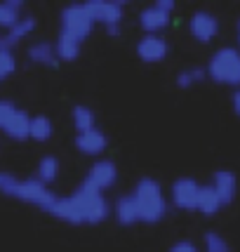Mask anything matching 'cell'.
I'll list each match as a JSON object with an SVG mask.
<instances>
[{
    "instance_id": "obj_1",
    "label": "cell",
    "mask_w": 240,
    "mask_h": 252,
    "mask_svg": "<svg viewBox=\"0 0 240 252\" xmlns=\"http://www.w3.org/2000/svg\"><path fill=\"white\" fill-rule=\"evenodd\" d=\"M0 191H2L5 196L19 200V203L40 208V210H45V212H50L52 205L57 203V198H59L47 184L38 182L35 177L19 179V177L7 175V172H2V177H0Z\"/></svg>"
},
{
    "instance_id": "obj_2",
    "label": "cell",
    "mask_w": 240,
    "mask_h": 252,
    "mask_svg": "<svg viewBox=\"0 0 240 252\" xmlns=\"http://www.w3.org/2000/svg\"><path fill=\"white\" fill-rule=\"evenodd\" d=\"M132 198L139 210V221H144V224H158L167 217L170 200H167V193L158 179H151V177L139 179L132 189Z\"/></svg>"
},
{
    "instance_id": "obj_3",
    "label": "cell",
    "mask_w": 240,
    "mask_h": 252,
    "mask_svg": "<svg viewBox=\"0 0 240 252\" xmlns=\"http://www.w3.org/2000/svg\"><path fill=\"white\" fill-rule=\"evenodd\" d=\"M71 200L78 208L80 217H83V224H104V221L111 217V203L109 198L104 196L101 191H97L90 184H80V187L71 193Z\"/></svg>"
},
{
    "instance_id": "obj_4",
    "label": "cell",
    "mask_w": 240,
    "mask_h": 252,
    "mask_svg": "<svg viewBox=\"0 0 240 252\" xmlns=\"http://www.w3.org/2000/svg\"><path fill=\"white\" fill-rule=\"evenodd\" d=\"M205 71H208L210 80H214L217 85H229V88L240 90V50L238 47H219L210 57Z\"/></svg>"
},
{
    "instance_id": "obj_5",
    "label": "cell",
    "mask_w": 240,
    "mask_h": 252,
    "mask_svg": "<svg viewBox=\"0 0 240 252\" xmlns=\"http://www.w3.org/2000/svg\"><path fill=\"white\" fill-rule=\"evenodd\" d=\"M29 127H31V116L10 99H0V132L14 142H24L29 139Z\"/></svg>"
},
{
    "instance_id": "obj_6",
    "label": "cell",
    "mask_w": 240,
    "mask_h": 252,
    "mask_svg": "<svg viewBox=\"0 0 240 252\" xmlns=\"http://www.w3.org/2000/svg\"><path fill=\"white\" fill-rule=\"evenodd\" d=\"M94 29V22L90 17L85 2H71L61 10V33L76 38V40H85Z\"/></svg>"
},
{
    "instance_id": "obj_7",
    "label": "cell",
    "mask_w": 240,
    "mask_h": 252,
    "mask_svg": "<svg viewBox=\"0 0 240 252\" xmlns=\"http://www.w3.org/2000/svg\"><path fill=\"white\" fill-rule=\"evenodd\" d=\"M85 184L94 187L97 191H109L118 184V165L109 160V158H99L90 165L88 175H85Z\"/></svg>"
},
{
    "instance_id": "obj_8",
    "label": "cell",
    "mask_w": 240,
    "mask_h": 252,
    "mask_svg": "<svg viewBox=\"0 0 240 252\" xmlns=\"http://www.w3.org/2000/svg\"><path fill=\"white\" fill-rule=\"evenodd\" d=\"M198 193H200V184L191 177H179L170 189V203L177 210H186L193 212L198 208Z\"/></svg>"
},
{
    "instance_id": "obj_9",
    "label": "cell",
    "mask_w": 240,
    "mask_h": 252,
    "mask_svg": "<svg viewBox=\"0 0 240 252\" xmlns=\"http://www.w3.org/2000/svg\"><path fill=\"white\" fill-rule=\"evenodd\" d=\"M90 17L94 24H104L106 29L109 26H120L122 22V14H125V2H118V0H88L85 2Z\"/></svg>"
},
{
    "instance_id": "obj_10",
    "label": "cell",
    "mask_w": 240,
    "mask_h": 252,
    "mask_svg": "<svg viewBox=\"0 0 240 252\" xmlns=\"http://www.w3.org/2000/svg\"><path fill=\"white\" fill-rule=\"evenodd\" d=\"M219 19L208 10H198L191 14V19H188V33H191V38L198 40V43H212L214 38L219 35Z\"/></svg>"
},
{
    "instance_id": "obj_11",
    "label": "cell",
    "mask_w": 240,
    "mask_h": 252,
    "mask_svg": "<svg viewBox=\"0 0 240 252\" xmlns=\"http://www.w3.org/2000/svg\"><path fill=\"white\" fill-rule=\"evenodd\" d=\"M137 57L142 59L144 64H160L170 55V43L165 40L163 35H142L137 40Z\"/></svg>"
},
{
    "instance_id": "obj_12",
    "label": "cell",
    "mask_w": 240,
    "mask_h": 252,
    "mask_svg": "<svg viewBox=\"0 0 240 252\" xmlns=\"http://www.w3.org/2000/svg\"><path fill=\"white\" fill-rule=\"evenodd\" d=\"M73 146H76L83 156L97 158V156H101L106 151L109 137H106V132H101L99 127H92V130H88V132H78L76 139H73Z\"/></svg>"
},
{
    "instance_id": "obj_13",
    "label": "cell",
    "mask_w": 240,
    "mask_h": 252,
    "mask_svg": "<svg viewBox=\"0 0 240 252\" xmlns=\"http://www.w3.org/2000/svg\"><path fill=\"white\" fill-rule=\"evenodd\" d=\"M210 187L214 189V193L219 196L221 205H231L236 200V196H238V177L233 175L231 170H217L212 175Z\"/></svg>"
},
{
    "instance_id": "obj_14",
    "label": "cell",
    "mask_w": 240,
    "mask_h": 252,
    "mask_svg": "<svg viewBox=\"0 0 240 252\" xmlns=\"http://www.w3.org/2000/svg\"><path fill=\"white\" fill-rule=\"evenodd\" d=\"M170 22H172V14L158 10L155 5H149L139 12V26H142L144 35H160L170 26Z\"/></svg>"
},
{
    "instance_id": "obj_15",
    "label": "cell",
    "mask_w": 240,
    "mask_h": 252,
    "mask_svg": "<svg viewBox=\"0 0 240 252\" xmlns=\"http://www.w3.org/2000/svg\"><path fill=\"white\" fill-rule=\"evenodd\" d=\"M111 215H113V220L118 221L120 226L139 224V210H137V203H134L132 193H122L120 198H116V203L111 208Z\"/></svg>"
},
{
    "instance_id": "obj_16",
    "label": "cell",
    "mask_w": 240,
    "mask_h": 252,
    "mask_svg": "<svg viewBox=\"0 0 240 252\" xmlns=\"http://www.w3.org/2000/svg\"><path fill=\"white\" fill-rule=\"evenodd\" d=\"M29 62L35 66H47V68H57L59 59H57V52H55V43L50 40H38L29 47Z\"/></svg>"
},
{
    "instance_id": "obj_17",
    "label": "cell",
    "mask_w": 240,
    "mask_h": 252,
    "mask_svg": "<svg viewBox=\"0 0 240 252\" xmlns=\"http://www.w3.org/2000/svg\"><path fill=\"white\" fill-rule=\"evenodd\" d=\"M50 215L55 217V220L64 221V224H71V226H83V217H80V212H78V208L73 205V200L66 196V198H57V203L52 205V210H50Z\"/></svg>"
},
{
    "instance_id": "obj_18",
    "label": "cell",
    "mask_w": 240,
    "mask_h": 252,
    "mask_svg": "<svg viewBox=\"0 0 240 252\" xmlns=\"http://www.w3.org/2000/svg\"><path fill=\"white\" fill-rule=\"evenodd\" d=\"M55 52L59 62H76L78 57H80V52H83V43L59 31V35H57V40H55Z\"/></svg>"
},
{
    "instance_id": "obj_19",
    "label": "cell",
    "mask_w": 240,
    "mask_h": 252,
    "mask_svg": "<svg viewBox=\"0 0 240 252\" xmlns=\"http://www.w3.org/2000/svg\"><path fill=\"white\" fill-rule=\"evenodd\" d=\"M59 172H61L59 158L52 156V154H47V156H43V158L38 160V167H35V179L50 187V184H55L57 179H59Z\"/></svg>"
},
{
    "instance_id": "obj_20",
    "label": "cell",
    "mask_w": 240,
    "mask_h": 252,
    "mask_svg": "<svg viewBox=\"0 0 240 252\" xmlns=\"http://www.w3.org/2000/svg\"><path fill=\"white\" fill-rule=\"evenodd\" d=\"M22 17H24L22 0H2V2H0V29L10 31Z\"/></svg>"
},
{
    "instance_id": "obj_21",
    "label": "cell",
    "mask_w": 240,
    "mask_h": 252,
    "mask_svg": "<svg viewBox=\"0 0 240 252\" xmlns=\"http://www.w3.org/2000/svg\"><path fill=\"white\" fill-rule=\"evenodd\" d=\"M52 134H55V125L52 121L47 118V116H31V127H29V139L33 142L43 144V142H50L52 139Z\"/></svg>"
},
{
    "instance_id": "obj_22",
    "label": "cell",
    "mask_w": 240,
    "mask_h": 252,
    "mask_svg": "<svg viewBox=\"0 0 240 252\" xmlns=\"http://www.w3.org/2000/svg\"><path fill=\"white\" fill-rule=\"evenodd\" d=\"M71 123H73V127H76V134L78 132H88L92 127H97V116H94V111L85 106V104H78L73 106L71 111Z\"/></svg>"
},
{
    "instance_id": "obj_23",
    "label": "cell",
    "mask_w": 240,
    "mask_h": 252,
    "mask_svg": "<svg viewBox=\"0 0 240 252\" xmlns=\"http://www.w3.org/2000/svg\"><path fill=\"white\" fill-rule=\"evenodd\" d=\"M221 208H224V205H221L219 196L214 193V189L210 187V184L200 187V193H198V208H196L198 212H203V215L212 217V215H217Z\"/></svg>"
},
{
    "instance_id": "obj_24",
    "label": "cell",
    "mask_w": 240,
    "mask_h": 252,
    "mask_svg": "<svg viewBox=\"0 0 240 252\" xmlns=\"http://www.w3.org/2000/svg\"><path fill=\"white\" fill-rule=\"evenodd\" d=\"M35 26H38L35 17H31V14H24L22 19L14 24L10 31H5V33H7V38L12 40V45L17 47V45L22 43V40H26V38H29V35H31L33 31H35Z\"/></svg>"
},
{
    "instance_id": "obj_25",
    "label": "cell",
    "mask_w": 240,
    "mask_h": 252,
    "mask_svg": "<svg viewBox=\"0 0 240 252\" xmlns=\"http://www.w3.org/2000/svg\"><path fill=\"white\" fill-rule=\"evenodd\" d=\"M205 78H208V71L203 66H191V68H184V71L177 73V85L181 90H188L198 83H203Z\"/></svg>"
},
{
    "instance_id": "obj_26",
    "label": "cell",
    "mask_w": 240,
    "mask_h": 252,
    "mask_svg": "<svg viewBox=\"0 0 240 252\" xmlns=\"http://www.w3.org/2000/svg\"><path fill=\"white\" fill-rule=\"evenodd\" d=\"M203 252H231V245L221 233L208 231V233L203 236Z\"/></svg>"
},
{
    "instance_id": "obj_27",
    "label": "cell",
    "mask_w": 240,
    "mask_h": 252,
    "mask_svg": "<svg viewBox=\"0 0 240 252\" xmlns=\"http://www.w3.org/2000/svg\"><path fill=\"white\" fill-rule=\"evenodd\" d=\"M14 71H17V57H14V52H2L0 50V80L10 78Z\"/></svg>"
},
{
    "instance_id": "obj_28",
    "label": "cell",
    "mask_w": 240,
    "mask_h": 252,
    "mask_svg": "<svg viewBox=\"0 0 240 252\" xmlns=\"http://www.w3.org/2000/svg\"><path fill=\"white\" fill-rule=\"evenodd\" d=\"M167 252H200V248L193 241H177Z\"/></svg>"
},
{
    "instance_id": "obj_29",
    "label": "cell",
    "mask_w": 240,
    "mask_h": 252,
    "mask_svg": "<svg viewBox=\"0 0 240 252\" xmlns=\"http://www.w3.org/2000/svg\"><path fill=\"white\" fill-rule=\"evenodd\" d=\"M153 5H155L158 10L167 12V14H172V12H175V0H155Z\"/></svg>"
},
{
    "instance_id": "obj_30",
    "label": "cell",
    "mask_w": 240,
    "mask_h": 252,
    "mask_svg": "<svg viewBox=\"0 0 240 252\" xmlns=\"http://www.w3.org/2000/svg\"><path fill=\"white\" fill-rule=\"evenodd\" d=\"M233 109H236V113L240 116V90L233 92Z\"/></svg>"
},
{
    "instance_id": "obj_31",
    "label": "cell",
    "mask_w": 240,
    "mask_h": 252,
    "mask_svg": "<svg viewBox=\"0 0 240 252\" xmlns=\"http://www.w3.org/2000/svg\"><path fill=\"white\" fill-rule=\"evenodd\" d=\"M106 33H109V35H113V38H118L122 31H120V26H109V29H106Z\"/></svg>"
},
{
    "instance_id": "obj_32",
    "label": "cell",
    "mask_w": 240,
    "mask_h": 252,
    "mask_svg": "<svg viewBox=\"0 0 240 252\" xmlns=\"http://www.w3.org/2000/svg\"><path fill=\"white\" fill-rule=\"evenodd\" d=\"M236 35H238V50H240V19H238V26H236Z\"/></svg>"
},
{
    "instance_id": "obj_33",
    "label": "cell",
    "mask_w": 240,
    "mask_h": 252,
    "mask_svg": "<svg viewBox=\"0 0 240 252\" xmlns=\"http://www.w3.org/2000/svg\"><path fill=\"white\" fill-rule=\"evenodd\" d=\"M0 177H2V172H0Z\"/></svg>"
}]
</instances>
